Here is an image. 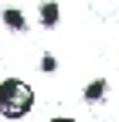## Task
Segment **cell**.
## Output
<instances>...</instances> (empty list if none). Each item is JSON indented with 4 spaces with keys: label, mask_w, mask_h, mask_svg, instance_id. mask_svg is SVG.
<instances>
[{
    "label": "cell",
    "mask_w": 119,
    "mask_h": 122,
    "mask_svg": "<svg viewBox=\"0 0 119 122\" xmlns=\"http://www.w3.org/2000/svg\"><path fill=\"white\" fill-rule=\"evenodd\" d=\"M34 109V88L21 78H4L0 81V115L10 122H21Z\"/></svg>",
    "instance_id": "obj_1"
},
{
    "label": "cell",
    "mask_w": 119,
    "mask_h": 122,
    "mask_svg": "<svg viewBox=\"0 0 119 122\" xmlns=\"http://www.w3.org/2000/svg\"><path fill=\"white\" fill-rule=\"evenodd\" d=\"M58 20H61V4H58V0H41L38 4V24L44 30H54Z\"/></svg>",
    "instance_id": "obj_2"
},
{
    "label": "cell",
    "mask_w": 119,
    "mask_h": 122,
    "mask_svg": "<svg viewBox=\"0 0 119 122\" xmlns=\"http://www.w3.org/2000/svg\"><path fill=\"white\" fill-rule=\"evenodd\" d=\"M0 20H4V27L10 30V34H24V30L31 27L21 7H4V10H0Z\"/></svg>",
    "instance_id": "obj_3"
},
{
    "label": "cell",
    "mask_w": 119,
    "mask_h": 122,
    "mask_svg": "<svg viewBox=\"0 0 119 122\" xmlns=\"http://www.w3.org/2000/svg\"><path fill=\"white\" fill-rule=\"evenodd\" d=\"M106 95H109V78H92L85 88H82V98L88 102V105H99V102H106Z\"/></svg>",
    "instance_id": "obj_4"
},
{
    "label": "cell",
    "mask_w": 119,
    "mask_h": 122,
    "mask_svg": "<svg viewBox=\"0 0 119 122\" xmlns=\"http://www.w3.org/2000/svg\"><path fill=\"white\" fill-rule=\"evenodd\" d=\"M38 68H41L44 75H54V71H58V54H51V51H44V54L38 58Z\"/></svg>",
    "instance_id": "obj_5"
},
{
    "label": "cell",
    "mask_w": 119,
    "mask_h": 122,
    "mask_svg": "<svg viewBox=\"0 0 119 122\" xmlns=\"http://www.w3.org/2000/svg\"><path fill=\"white\" fill-rule=\"evenodd\" d=\"M51 122H75V119H68V115H54Z\"/></svg>",
    "instance_id": "obj_6"
},
{
    "label": "cell",
    "mask_w": 119,
    "mask_h": 122,
    "mask_svg": "<svg viewBox=\"0 0 119 122\" xmlns=\"http://www.w3.org/2000/svg\"><path fill=\"white\" fill-rule=\"evenodd\" d=\"M0 58H4V51H0Z\"/></svg>",
    "instance_id": "obj_7"
}]
</instances>
